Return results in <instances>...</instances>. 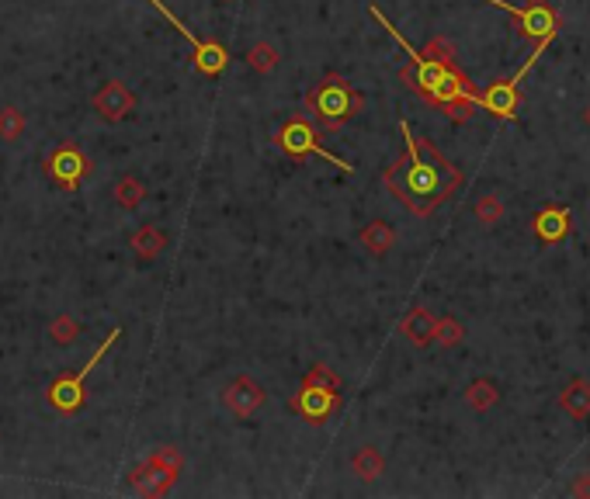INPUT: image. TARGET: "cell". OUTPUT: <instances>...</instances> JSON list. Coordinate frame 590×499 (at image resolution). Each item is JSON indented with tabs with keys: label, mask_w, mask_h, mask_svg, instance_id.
<instances>
[{
	"label": "cell",
	"mask_w": 590,
	"mask_h": 499,
	"mask_svg": "<svg viewBox=\"0 0 590 499\" xmlns=\"http://www.w3.org/2000/svg\"><path fill=\"white\" fill-rule=\"evenodd\" d=\"M399 135H403V153L389 171L382 173V181L403 209H410L413 215L424 219V215L441 209L462 188V171L434 146L431 139L413 135L410 122H399Z\"/></svg>",
	"instance_id": "obj_1"
},
{
	"label": "cell",
	"mask_w": 590,
	"mask_h": 499,
	"mask_svg": "<svg viewBox=\"0 0 590 499\" xmlns=\"http://www.w3.org/2000/svg\"><path fill=\"white\" fill-rule=\"evenodd\" d=\"M369 15H372V18L403 45V53L410 56V63L399 70V83H407L413 94L420 97V101H428L431 108H441L452 122H469L472 108L479 104V91H476V83L462 73V66L441 63V59H431V56H424L420 49H413L410 42L403 39V32H396L393 24H389V18H386L375 4L369 7Z\"/></svg>",
	"instance_id": "obj_2"
},
{
	"label": "cell",
	"mask_w": 590,
	"mask_h": 499,
	"mask_svg": "<svg viewBox=\"0 0 590 499\" xmlns=\"http://www.w3.org/2000/svg\"><path fill=\"white\" fill-rule=\"evenodd\" d=\"M306 108H310V115H313V122L323 129V132H337V129H344L354 115L365 112V94H361L358 87H351L340 73H327V77L310 91Z\"/></svg>",
	"instance_id": "obj_3"
},
{
	"label": "cell",
	"mask_w": 590,
	"mask_h": 499,
	"mask_svg": "<svg viewBox=\"0 0 590 499\" xmlns=\"http://www.w3.org/2000/svg\"><path fill=\"white\" fill-rule=\"evenodd\" d=\"M118 340H122V327H115L112 333H108V337H104V344H101L98 350L91 354V361L80 367V371H74V375H59L56 382L49 385L45 399H49V406H53L56 413H66V416H70V413H77L80 406L87 403V375H91V371L101 365V357H104V354H108V350H112Z\"/></svg>",
	"instance_id": "obj_4"
},
{
	"label": "cell",
	"mask_w": 590,
	"mask_h": 499,
	"mask_svg": "<svg viewBox=\"0 0 590 499\" xmlns=\"http://www.w3.org/2000/svg\"><path fill=\"white\" fill-rule=\"evenodd\" d=\"M275 142L281 153H289L292 160H306V156H323V160H330L337 171L344 173H354V167L348 160H340L334 156L323 142H320V132H316V125L310 122L306 115H292L289 122H281L275 132Z\"/></svg>",
	"instance_id": "obj_5"
},
{
	"label": "cell",
	"mask_w": 590,
	"mask_h": 499,
	"mask_svg": "<svg viewBox=\"0 0 590 499\" xmlns=\"http://www.w3.org/2000/svg\"><path fill=\"white\" fill-rule=\"evenodd\" d=\"M487 4L500 7V11H507V15L517 21L521 35H525V39H531L535 45H538V42H556V32H559V15H556L552 0H528V4L487 0Z\"/></svg>",
	"instance_id": "obj_6"
},
{
	"label": "cell",
	"mask_w": 590,
	"mask_h": 499,
	"mask_svg": "<svg viewBox=\"0 0 590 499\" xmlns=\"http://www.w3.org/2000/svg\"><path fill=\"white\" fill-rule=\"evenodd\" d=\"M150 4H153L160 15H163V18L174 24V28L181 32V35H184V39L192 42V49H195V70H198V73H205V77H222V73H226V66H230V53H226V45L202 39L198 32H192L184 21L177 18V15L171 11V7H167V4H163V0H150Z\"/></svg>",
	"instance_id": "obj_7"
},
{
	"label": "cell",
	"mask_w": 590,
	"mask_h": 499,
	"mask_svg": "<svg viewBox=\"0 0 590 499\" xmlns=\"http://www.w3.org/2000/svg\"><path fill=\"white\" fill-rule=\"evenodd\" d=\"M91 171H94L91 156L80 153L74 142H59L56 150L45 156V173H49V181L56 188H63V191H77Z\"/></svg>",
	"instance_id": "obj_8"
},
{
	"label": "cell",
	"mask_w": 590,
	"mask_h": 499,
	"mask_svg": "<svg viewBox=\"0 0 590 499\" xmlns=\"http://www.w3.org/2000/svg\"><path fill=\"white\" fill-rule=\"evenodd\" d=\"M289 409L306 423H327L340 409V392L337 388H316V385H299Z\"/></svg>",
	"instance_id": "obj_9"
},
{
	"label": "cell",
	"mask_w": 590,
	"mask_h": 499,
	"mask_svg": "<svg viewBox=\"0 0 590 499\" xmlns=\"http://www.w3.org/2000/svg\"><path fill=\"white\" fill-rule=\"evenodd\" d=\"M264 399H268L264 385L254 382L251 375H240V378H233V382L222 388V403H226V409H230L233 416H240V420L254 416L257 409L264 406Z\"/></svg>",
	"instance_id": "obj_10"
},
{
	"label": "cell",
	"mask_w": 590,
	"mask_h": 499,
	"mask_svg": "<svg viewBox=\"0 0 590 499\" xmlns=\"http://www.w3.org/2000/svg\"><path fill=\"white\" fill-rule=\"evenodd\" d=\"M521 70L514 73V77L507 80H497V83H490L487 87V94H479V108H487L493 118H514L517 115V108H521V91H517V83H521Z\"/></svg>",
	"instance_id": "obj_11"
},
{
	"label": "cell",
	"mask_w": 590,
	"mask_h": 499,
	"mask_svg": "<svg viewBox=\"0 0 590 499\" xmlns=\"http://www.w3.org/2000/svg\"><path fill=\"white\" fill-rule=\"evenodd\" d=\"M133 108H136V97L122 80H104L94 94V112L104 122H122V118L133 115Z\"/></svg>",
	"instance_id": "obj_12"
},
{
	"label": "cell",
	"mask_w": 590,
	"mask_h": 499,
	"mask_svg": "<svg viewBox=\"0 0 590 499\" xmlns=\"http://www.w3.org/2000/svg\"><path fill=\"white\" fill-rule=\"evenodd\" d=\"M573 230V215L563 205H546V209L535 215V236L542 243H563Z\"/></svg>",
	"instance_id": "obj_13"
},
{
	"label": "cell",
	"mask_w": 590,
	"mask_h": 499,
	"mask_svg": "<svg viewBox=\"0 0 590 499\" xmlns=\"http://www.w3.org/2000/svg\"><path fill=\"white\" fill-rule=\"evenodd\" d=\"M434 319L431 308L424 306H413L403 319H399V333L407 337V344L410 347H431L434 344Z\"/></svg>",
	"instance_id": "obj_14"
},
{
	"label": "cell",
	"mask_w": 590,
	"mask_h": 499,
	"mask_svg": "<svg viewBox=\"0 0 590 499\" xmlns=\"http://www.w3.org/2000/svg\"><path fill=\"white\" fill-rule=\"evenodd\" d=\"M174 482H177V475L160 472V468H153L150 461H143V465H136V468L129 472V485L139 489V493H146V496H167V493L174 489Z\"/></svg>",
	"instance_id": "obj_15"
},
{
	"label": "cell",
	"mask_w": 590,
	"mask_h": 499,
	"mask_svg": "<svg viewBox=\"0 0 590 499\" xmlns=\"http://www.w3.org/2000/svg\"><path fill=\"white\" fill-rule=\"evenodd\" d=\"M559 409L570 420H587L590 416V382L587 378H573L570 385H563L559 392Z\"/></svg>",
	"instance_id": "obj_16"
},
{
	"label": "cell",
	"mask_w": 590,
	"mask_h": 499,
	"mask_svg": "<svg viewBox=\"0 0 590 499\" xmlns=\"http://www.w3.org/2000/svg\"><path fill=\"white\" fill-rule=\"evenodd\" d=\"M129 250L143 257V260H157L160 253L167 250V232L160 230V226H139L133 232V240H129Z\"/></svg>",
	"instance_id": "obj_17"
},
{
	"label": "cell",
	"mask_w": 590,
	"mask_h": 499,
	"mask_svg": "<svg viewBox=\"0 0 590 499\" xmlns=\"http://www.w3.org/2000/svg\"><path fill=\"white\" fill-rule=\"evenodd\" d=\"M396 243V232L389 222H382V219H375V222H369L365 230H361V247L369 250V253H375V257H386L389 250H393Z\"/></svg>",
	"instance_id": "obj_18"
},
{
	"label": "cell",
	"mask_w": 590,
	"mask_h": 499,
	"mask_svg": "<svg viewBox=\"0 0 590 499\" xmlns=\"http://www.w3.org/2000/svg\"><path fill=\"white\" fill-rule=\"evenodd\" d=\"M351 468L358 479L375 482L382 472H386V458H382V451H379L375 444H365V447H358V455L351 458Z\"/></svg>",
	"instance_id": "obj_19"
},
{
	"label": "cell",
	"mask_w": 590,
	"mask_h": 499,
	"mask_svg": "<svg viewBox=\"0 0 590 499\" xmlns=\"http://www.w3.org/2000/svg\"><path fill=\"white\" fill-rule=\"evenodd\" d=\"M112 198H115L118 209L133 211V209H139V205H143V198H146V184H143L139 177H133V173H125V177L115 184Z\"/></svg>",
	"instance_id": "obj_20"
},
{
	"label": "cell",
	"mask_w": 590,
	"mask_h": 499,
	"mask_svg": "<svg viewBox=\"0 0 590 499\" xmlns=\"http://www.w3.org/2000/svg\"><path fill=\"white\" fill-rule=\"evenodd\" d=\"M466 403H469V409H476V413H487V409H493V406L500 403V392H497V385H493L490 378H476V382L466 388Z\"/></svg>",
	"instance_id": "obj_21"
},
{
	"label": "cell",
	"mask_w": 590,
	"mask_h": 499,
	"mask_svg": "<svg viewBox=\"0 0 590 499\" xmlns=\"http://www.w3.org/2000/svg\"><path fill=\"white\" fill-rule=\"evenodd\" d=\"M278 49L271 45V42H257V45H251L247 49V66L254 70V73H271L278 66Z\"/></svg>",
	"instance_id": "obj_22"
},
{
	"label": "cell",
	"mask_w": 590,
	"mask_h": 499,
	"mask_svg": "<svg viewBox=\"0 0 590 499\" xmlns=\"http://www.w3.org/2000/svg\"><path fill=\"white\" fill-rule=\"evenodd\" d=\"M25 115H21V108L15 104H4L0 108V142H18L21 135H25Z\"/></svg>",
	"instance_id": "obj_23"
},
{
	"label": "cell",
	"mask_w": 590,
	"mask_h": 499,
	"mask_svg": "<svg viewBox=\"0 0 590 499\" xmlns=\"http://www.w3.org/2000/svg\"><path fill=\"white\" fill-rule=\"evenodd\" d=\"M150 465L160 468V472H167V475H181L184 455H181V447H174V444H163V447H157V451L150 455Z\"/></svg>",
	"instance_id": "obj_24"
},
{
	"label": "cell",
	"mask_w": 590,
	"mask_h": 499,
	"mask_svg": "<svg viewBox=\"0 0 590 499\" xmlns=\"http://www.w3.org/2000/svg\"><path fill=\"white\" fill-rule=\"evenodd\" d=\"M466 340V327L455 319V316H441L438 323H434V344L441 347H455Z\"/></svg>",
	"instance_id": "obj_25"
},
{
	"label": "cell",
	"mask_w": 590,
	"mask_h": 499,
	"mask_svg": "<svg viewBox=\"0 0 590 499\" xmlns=\"http://www.w3.org/2000/svg\"><path fill=\"white\" fill-rule=\"evenodd\" d=\"M77 337H80V323L74 316H56V319L49 323V340H53V344L70 347Z\"/></svg>",
	"instance_id": "obj_26"
},
{
	"label": "cell",
	"mask_w": 590,
	"mask_h": 499,
	"mask_svg": "<svg viewBox=\"0 0 590 499\" xmlns=\"http://www.w3.org/2000/svg\"><path fill=\"white\" fill-rule=\"evenodd\" d=\"M476 219H479L483 226H497V222L504 219V201H500V194H483V198L476 201Z\"/></svg>",
	"instance_id": "obj_27"
},
{
	"label": "cell",
	"mask_w": 590,
	"mask_h": 499,
	"mask_svg": "<svg viewBox=\"0 0 590 499\" xmlns=\"http://www.w3.org/2000/svg\"><path fill=\"white\" fill-rule=\"evenodd\" d=\"M302 385H316V388H337L340 392V375L330 365H313L302 375Z\"/></svg>",
	"instance_id": "obj_28"
},
{
	"label": "cell",
	"mask_w": 590,
	"mask_h": 499,
	"mask_svg": "<svg viewBox=\"0 0 590 499\" xmlns=\"http://www.w3.org/2000/svg\"><path fill=\"white\" fill-rule=\"evenodd\" d=\"M424 56L431 59H441V63H452V66H458V53H455V45L448 39H441V35H434L431 42H428V49H420Z\"/></svg>",
	"instance_id": "obj_29"
},
{
	"label": "cell",
	"mask_w": 590,
	"mask_h": 499,
	"mask_svg": "<svg viewBox=\"0 0 590 499\" xmlns=\"http://www.w3.org/2000/svg\"><path fill=\"white\" fill-rule=\"evenodd\" d=\"M570 496L590 499V472H580V475H576V479L570 482Z\"/></svg>",
	"instance_id": "obj_30"
},
{
	"label": "cell",
	"mask_w": 590,
	"mask_h": 499,
	"mask_svg": "<svg viewBox=\"0 0 590 499\" xmlns=\"http://www.w3.org/2000/svg\"><path fill=\"white\" fill-rule=\"evenodd\" d=\"M584 118H587V125H590V108H587V112H584Z\"/></svg>",
	"instance_id": "obj_31"
},
{
	"label": "cell",
	"mask_w": 590,
	"mask_h": 499,
	"mask_svg": "<svg viewBox=\"0 0 590 499\" xmlns=\"http://www.w3.org/2000/svg\"><path fill=\"white\" fill-rule=\"evenodd\" d=\"M219 4H233V0H219Z\"/></svg>",
	"instance_id": "obj_32"
}]
</instances>
